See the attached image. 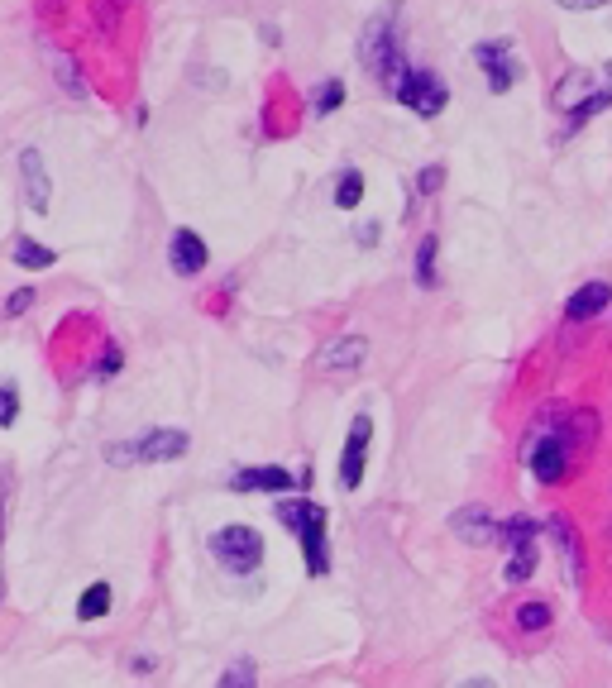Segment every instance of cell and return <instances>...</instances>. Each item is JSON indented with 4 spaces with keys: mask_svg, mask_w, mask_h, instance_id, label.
Segmentation results:
<instances>
[{
    "mask_svg": "<svg viewBox=\"0 0 612 688\" xmlns=\"http://www.w3.org/2000/svg\"><path fill=\"white\" fill-rule=\"evenodd\" d=\"M359 63H364V72H369L373 82L388 86V91L412 72L407 58H402V34H397V10L393 5L378 10V15L364 24V34H359Z\"/></svg>",
    "mask_w": 612,
    "mask_h": 688,
    "instance_id": "1",
    "label": "cell"
},
{
    "mask_svg": "<svg viewBox=\"0 0 612 688\" xmlns=\"http://www.w3.org/2000/svg\"><path fill=\"white\" fill-rule=\"evenodd\" d=\"M273 516L297 531L302 540V559H306V574L311 579H326L330 574V540H326V507L306 502V497H278L273 502Z\"/></svg>",
    "mask_w": 612,
    "mask_h": 688,
    "instance_id": "2",
    "label": "cell"
},
{
    "mask_svg": "<svg viewBox=\"0 0 612 688\" xmlns=\"http://www.w3.org/2000/svg\"><path fill=\"white\" fill-rule=\"evenodd\" d=\"M187 430H173V426H158V430H144L134 440H120V445H106V459L110 464H173L187 454Z\"/></svg>",
    "mask_w": 612,
    "mask_h": 688,
    "instance_id": "3",
    "label": "cell"
},
{
    "mask_svg": "<svg viewBox=\"0 0 612 688\" xmlns=\"http://www.w3.org/2000/svg\"><path fill=\"white\" fill-rule=\"evenodd\" d=\"M211 555H216L230 574H254L263 564V536L254 526H244V521L220 526L216 536H211Z\"/></svg>",
    "mask_w": 612,
    "mask_h": 688,
    "instance_id": "4",
    "label": "cell"
},
{
    "mask_svg": "<svg viewBox=\"0 0 612 688\" xmlns=\"http://www.w3.org/2000/svg\"><path fill=\"white\" fill-rule=\"evenodd\" d=\"M474 63L483 67V77H488V91H493V96H507L512 86L522 82V58H517V48H512L507 39L474 43Z\"/></svg>",
    "mask_w": 612,
    "mask_h": 688,
    "instance_id": "5",
    "label": "cell"
},
{
    "mask_svg": "<svg viewBox=\"0 0 612 688\" xmlns=\"http://www.w3.org/2000/svg\"><path fill=\"white\" fill-rule=\"evenodd\" d=\"M393 96L412 110V115H421V120H436L440 110L450 106V86L440 82L436 72H407V77L393 86Z\"/></svg>",
    "mask_w": 612,
    "mask_h": 688,
    "instance_id": "6",
    "label": "cell"
},
{
    "mask_svg": "<svg viewBox=\"0 0 612 688\" xmlns=\"http://www.w3.org/2000/svg\"><path fill=\"white\" fill-rule=\"evenodd\" d=\"M369 440H373V421L369 416H354L350 435H345V450H340V488L354 493L364 483V459H369Z\"/></svg>",
    "mask_w": 612,
    "mask_h": 688,
    "instance_id": "7",
    "label": "cell"
},
{
    "mask_svg": "<svg viewBox=\"0 0 612 688\" xmlns=\"http://www.w3.org/2000/svg\"><path fill=\"white\" fill-rule=\"evenodd\" d=\"M569 459H574V440H569V430L560 426L555 435H546V440L531 450L526 464H531V473H536L541 483H560V478L569 473Z\"/></svg>",
    "mask_w": 612,
    "mask_h": 688,
    "instance_id": "8",
    "label": "cell"
},
{
    "mask_svg": "<svg viewBox=\"0 0 612 688\" xmlns=\"http://www.w3.org/2000/svg\"><path fill=\"white\" fill-rule=\"evenodd\" d=\"M20 187H24L29 211L48 215V206H53V177H48L44 153L39 149H20Z\"/></svg>",
    "mask_w": 612,
    "mask_h": 688,
    "instance_id": "9",
    "label": "cell"
},
{
    "mask_svg": "<svg viewBox=\"0 0 612 688\" xmlns=\"http://www.w3.org/2000/svg\"><path fill=\"white\" fill-rule=\"evenodd\" d=\"M168 263H173L177 278H197L201 268L211 263V249H206V239L197 235V230H173V239H168Z\"/></svg>",
    "mask_w": 612,
    "mask_h": 688,
    "instance_id": "10",
    "label": "cell"
},
{
    "mask_svg": "<svg viewBox=\"0 0 612 688\" xmlns=\"http://www.w3.org/2000/svg\"><path fill=\"white\" fill-rule=\"evenodd\" d=\"M302 483V473H287L283 464H263V469H240L230 473L235 493H292Z\"/></svg>",
    "mask_w": 612,
    "mask_h": 688,
    "instance_id": "11",
    "label": "cell"
},
{
    "mask_svg": "<svg viewBox=\"0 0 612 688\" xmlns=\"http://www.w3.org/2000/svg\"><path fill=\"white\" fill-rule=\"evenodd\" d=\"M450 531H455L464 545H498L503 540V526L493 521V512L488 507H459L455 516H450Z\"/></svg>",
    "mask_w": 612,
    "mask_h": 688,
    "instance_id": "12",
    "label": "cell"
},
{
    "mask_svg": "<svg viewBox=\"0 0 612 688\" xmlns=\"http://www.w3.org/2000/svg\"><path fill=\"white\" fill-rule=\"evenodd\" d=\"M364 359H369V340L364 335H345V340L326 344L316 354V364L326 368V373H354V368H364Z\"/></svg>",
    "mask_w": 612,
    "mask_h": 688,
    "instance_id": "13",
    "label": "cell"
},
{
    "mask_svg": "<svg viewBox=\"0 0 612 688\" xmlns=\"http://www.w3.org/2000/svg\"><path fill=\"white\" fill-rule=\"evenodd\" d=\"M612 306V287L603 278H593V282H584V287H579V292H574V297L565 301V316L574 325L579 321H593V316H603V311H608Z\"/></svg>",
    "mask_w": 612,
    "mask_h": 688,
    "instance_id": "14",
    "label": "cell"
},
{
    "mask_svg": "<svg viewBox=\"0 0 612 688\" xmlns=\"http://www.w3.org/2000/svg\"><path fill=\"white\" fill-rule=\"evenodd\" d=\"M48 67H53V82L63 86V96H72V101H87V82H82V67H77V58L72 53H53L48 48Z\"/></svg>",
    "mask_w": 612,
    "mask_h": 688,
    "instance_id": "15",
    "label": "cell"
},
{
    "mask_svg": "<svg viewBox=\"0 0 612 688\" xmlns=\"http://www.w3.org/2000/svg\"><path fill=\"white\" fill-rule=\"evenodd\" d=\"M550 536H555L560 555H565L569 583H579V579H584V559H579V536H574V526H569L565 516H555V521H550Z\"/></svg>",
    "mask_w": 612,
    "mask_h": 688,
    "instance_id": "16",
    "label": "cell"
},
{
    "mask_svg": "<svg viewBox=\"0 0 612 688\" xmlns=\"http://www.w3.org/2000/svg\"><path fill=\"white\" fill-rule=\"evenodd\" d=\"M512 622H517V631H526V636H541V631L555 626V607L541 602V598H531V602H522V607L512 612Z\"/></svg>",
    "mask_w": 612,
    "mask_h": 688,
    "instance_id": "17",
    "label": "cell"
},
{
    "mask_svg": "<svg viewBox=\"0 0 612 688\" xmlns=\"http://www.w3.org/2000/svg\"><path fill=\"white\" fill-rule=\"evenodd\" d=\"M589 96H593V72H569L565 82L550 91V101L560 110H574L579 101H589Z\"/></svg>",
    "mask_w": 612,
    "mask_h": 688,
    "instance_id": "18",
    "label": "cell"
},
{
    "mask_svg": "<svg viewBox=\"0 0 612 688\" xmlns=\"http://www.w3.org/2000/svg\"><path fill=\"white\" fill-rule=\"evenodd\" d=\"M125 10H130V0H91V24H96V34H101V39H115Z\"/></svg>",
    "mask_w": 612,
    "mask_h": 688,
    "instance_id": "19",
    "label": "cell"
},
{
    "mask_svg": "<svg viewBox=\"0 0 612 688\" xmlns=\"http://www.w3.org/2000/svg\"><path fill=\"white\" fill-rule=\"evenodd\" d=\"M10 254H15V263H20V268H34V273H44V268H53V263H58V254H53L48 244H39V239H29V235L15 239V249H10Z\"/></svg>",
    "mask_w": 612,
    "mask_h": 688,
    "instance_id": "20",
    "label": "cell"
},
{
    "mask_svg": "<svg viewBox=\"0 0 612 688\" xmlns=\"http://www.w3.org/2000/svg\"><path fill=\"white\" fill-rule=\"evenodd\" d=\"M340 106H345V82L340 77H330L311 91V115H335Z\"/></svg>",
    "mask_w": 612,
    "mask_h": 688,
    "instance_id": "21",
    "label": "cell"
},
{
    "mask_svg": "<svg viewBox=\"0 0 612 688\" xmlns=\"http://www.w3.org/2000/svg\"><path fill=\"white\" fill-rule=\"evenodd\" d=\"M359 201H364V172L345 168L340 172V182H335V206H340V211H354Z\"/></svg>",
    "mask_w": 612,
    "mask_h": 688,
    "instance_id": "22",
    "label": "cell"
},
{
    "mask_svg": "<svg viewBox=\"0 0 612 688\" xmlns=\"http://www.w3.org/2000/svg\"><path fill=\"white\" fill-rule=\"evenodd\" d=\"M216 688H259V665L249 660V655H240V660H230L225 665V674H220Z\"/></svg>",
    "mask_w": 612,
    "mask_h": 688,
    "instance_id": "23",
    "label": "cell"
},
{
    "mask_svg": "<svg viewBox=\"0 0 612 688\" xmlns=\"http://www.w3.org/2000/svg\"><path fill=\"white\" fill-rule=\"evenodd\" d=\"M110 612V583H91L87 593H82V602H77V617L82 622H101Z\"/></svg>",
    "mask_w": 612,
    "mask_h": 688,
    "instance_id": "24",
    "label": "cell"
},
{
    "mask_svg": "<svg viewBox=\"0 0 612 688\" xmlns=\"http://www.w3.org/2000/svg\"><path fill=\"white\" fill-rule=\"evenodd\" d=\"M436 249L440 235H421V244H416V282L421 287H436Z\"/></svg>",
    "mask_w": 612,
    "mask_h": 688,
    "instance_id": "25",
    "label": "cell"
},
{
    "mask_svg": "<svg viewBox=\"0 0 612 688\" xmlns=\"http://www.w3.org/2000/svg\"><path fill=\"white\" fill-rule=\"evenodd\" d=\"M536 531H541V526H536L531 516H512V521L503 526V545H507V550H526Z\"/></svg>",
    "mask_w": 612,
    "mask_h": 688,
    "instance_id": "26",
    "label": "cell"
},
{
    "mask_svg": "<svg viewBox=\"0 0 612 688\" xmlns=\"http://www.w3.org/2000/svg\"><path fill=\"white\" fill-rule=\"evenodd\" d=\"M531 569H536V550H531V545H526V550H512V559H507V583H526Z\"/></svg>",
    "mask_w": 612,
    "mask_h": 688,
    "instance_id": "27",
    "label": "cell"
},
{
    "mask_svg": "<svg viewBox=\"0 0 612 688\" xmlns=\"http://www.w3.org/2000/svg\"><path fill=\"white\" fill-rule=\"evenodd\" d=\"M20 421V387L15 383H0V430Z\"/></svg>",
    "mask_w": 612,
    "mask_h": 688,
    "instance_id": "28",
    "label": "cell"
},
{
    "mask_svg": "<svg viewBox=\"0 0 612 688\" xmlns=\"http://www.w3.org/2000/svg\"><path fill=\"white\" fill-rule=\"evenodd\" d=\"M115 373H120V344H106V349H101V364H96V383H106Z\"/></svg>",
    "mask_w": 612,
    "mask_h": 688,
    "instance_id": "29",
    "label": "cell"
},
{
    "mask_svg": "<svg viewBox=\"0 0 612 688\" xmlns=\"http://www.w3.org/2000/svg\"><path fill=\"white\" fill-rule=\"evenodd\" d=\"M440 182H445V168H440V163H431V168H421V177H416V196H436Z\"/></svg>",
    "mask_w": 612,
    "mask_h": 688,
    "instance_id": "30",
    "label": "cell"
},
{
    "mask_svg": "<svg viewBox=\"0 0 612 688\" xmlns=\"http://www.w3.org/2000/svg\"><path fill=\"white\" fill-rule=\"evenodd\" d=\"M29 306H34V287H20V292L5 297V316H24Z\"/></svg>",
    "mask_w": 612,
    "mask_h": 688,
    "instance_id": "31",
    "label": "cell"
},
{
    "mask_svg": "<svg viewBox=\"0 0 612 688\" xmlns=\"http://www.w3.org/2000/svg\"><path fill=\"white\" fill-rule=\"evenodd\" d=\"M555 5H565V10H603L608 0H555Z\"/></svg>",
    "mask_w": 612,
    "mask_h": 688,
    "instance_id": "32",
    "label": "cell"
},
{
    "mask_svg": "<svg viewBox=\"0 0 612 688\" xmlns=\"http://www.w3.org/2000/svg\"><path fill=\"white\" fill-rule=\"evenodd\" d=\"M359 244H364V249H373V244H378V225H359Z\"/></svg>",
    "mask_w": 612,
    "mask_h": 688,
    "instance_id": "33",
    "label": "cell"
}]
</instances>
